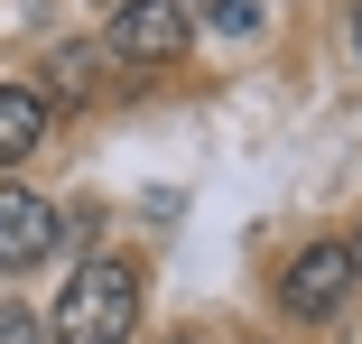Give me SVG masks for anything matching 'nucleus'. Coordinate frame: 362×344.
Wrapping results in <instances>:
<instances>
[{"instance_id":"f8f14e48","label":"nucleus","mask_w":362,"mask_h":344,"mask_svg":"<svg viewBox=\"0 0 362 344\" xmlns=\"http://www.w3.org/2000/svg\"><path fill=\"white\" fill-rule=\"evenodd\" d=\"M344 251H353V270H362V233H353V242H344Z\"/></svg>"},{"instance_id":"6e6552de","label":"nucleus","mask_w":362,"mask_h":344,"mask_svg":"<svg viewBox=\"0 0 362 344\" xmlns=\"http://www.w3.org/2000/svg\"><path fill=\"white\" fill-rule=\"evenodd\" d=\"M93 233H103V214H93V205L56 214V242H65V260H84V251H93Z\"/></svg>"},{"instance_id":"20e7f679","label":"nucleus","mask_w":362,"mask_h":344,"mask_svg":"<svg viewBox=\"0 0 362 344\" xmlns=\"http://www.w3.org/2000/svg\"><path fill=\"white\" fill-rule=\"evenodd\" d=\"M56 251V205L37 186H0V270H37Z\"/></svg>"},{"instance_id":"423d86ee","label":"nucleus","mask_w":362,"mask_h":344,"mask_svg":"<svg viewBox=\"0 0 362 344\" xmlns=\"http://www.w3.org/2000/svg\"><path fill=\"white\" fill-rule=\"evenodd\" d=\"M195 19L214 28V47H251V38L269 28V0H204Z\"/></svg>"},{"instance_id":"f257e3e1","label":"nucleus","mask_w":362,"mask_h":344,"mask_svg":"<svg viewBox=\"0 0 362 344\" xmlns=\"http://www.w3.org/2000/svg\"><path fill=\"white\" fill-rule=\"evenodd\" d=\"M47 335L56 344H130L139 335V260L84 251L75 270H65V298H56Z\"/></svg>"},{"instance_id":"9d476101","label":"nucleus","mask_w":362,"mask_h":344,"mask_svg":"<svg viewBox=\"0 0 362 344\" xmlns=\"http://www.w3.org/2000/svg\"><path fill=\"white\" fill-rule=\"evenodd\" d=\"M168 344H233V335H214V326H177Z\"/></svg>"},{"instance_id":"9b49d317","label":"nucleus","mask_w":362,"mask_h":344,"mask_svg":"<svg viewBox=\"0 0 362 344\" xmlns=\"http://www.w3.org/2000/svg\"><path fill=\"white\" fill-rule=\"evenodd\" d=\"M344 38H353V65H362V0H353V28H344Z\"/></svg>"},{"instance_id":"1a4fd4ad","label":"nucleus","mask_w":362,"mask_h":344,"mask_svg":"<svg viewBox=\"0 0 362 344\" xmlns=\"http://www.w3.org/2000/svg\"><path fill=\"white\" fill-rule=\"evenodd\" d=\"M37 335H47V326H37L28 307H0V344H37Z\"/></svg>"},{"instance_id":"ddd939ff","label":"nucleus","mask_w":362,"mask_h":344,"mask_svg":"<svg viewBox=\"0 0 362 344\" xmlns=\"http://www.w3.org/2000/svg\"><path fill=\"white\" fill-rule=\"evenodd\" d=\"M103 10H112V0H103Z\"/></svg>"},{"instance_id":"f03ea898","label":"nucleus","mask_w":362,"mask_h":344,"mask_svg":"<svg viewBox=\"0 0 362 344\" xmlns=\"http://www.w3.org/2000/svg\"><path fill=\"white\" fill-rule=\"evenodd\" d=\"M195 47V0H112V38L103 56L130 65V75H158Z\"/></svg>"},{"instance_id":"0eeeda50","label":"nucleus","mask_w":362,"mask_h":344,"mask_svg":"<svg viewBox=\"0 0 362 344\" xmlns=\"http://www.w3.org/2000/svg\"><path fill=\"white\" fill-rule=\"evenodd\" d=\"M47 84H56L65 103H84V93H93V47H75V38L47 47Z\"/></svg>"},{"instance_id":"39448f33","label":"nucleus","mask_w":362,"mask_h":344,"mask_svg":"<svg viewBox=\"0 0 362 344\" xmlns=\"http://www.w3.org/2000/svg\"><path fill=\"white\" fill-rule=\"evenodd\" d=\"M37 140H47V93L37 84H0V168L37 159Z\"/></svg>"},{"instance_id":"7ed1b4c3","label":"nucleus","mask_w":362,"mask_h":344,"mask_svg":"<svg viewBox=\"0 0 362 344\" xmlns=\"http://www.w3.org/2000/svg\"><path fill=\"white\" fill-rule=\"evenodd\" d=\"M353 289H362V270H353V251H344V242H307L298 260L279 270V307H288V316H307V326H316V316H334Z\"/></svg>"}]
</instances>
